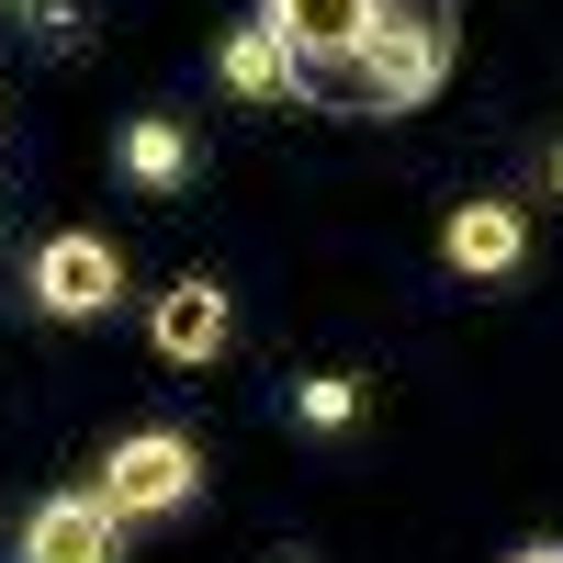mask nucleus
I'll list each match as a JSON object with an SVG mask.
<instances>
[{
	"mask_svg": "<svg viewBox=\"0 0 563 563\" xmlns=\"http://www.w3.org/2000/svg\"><path fill=\"white\" fill-rule=\"evenodd\" d=\"M260 23L294 57V102L339 124L417 113L462 57V0H260Z\"/></svg>",
	"mask_w": 563,
	"mask_h": 563,
	"instance_id": "1",
	"label": "nucleus"
},
{
	"mask_svg": "<svg viewBox=\"0 0 563 563\" xmlns=\"http://www.w3.org/2000/svg\"><path fill=\"white\" fill-rule=\"evenodd\" d=\"M90 496H102L113 519H180V507L203 496V451L180 429H135V440H113V462H102Z\"/></svg>",
	"mask_w": 563,
	"mask_h": 563,
	"instance_id": "2",
	"label": "nucleus"
},
{
	"mask_svg": "<svg viewBox=\"0 0 563 563\" xmlns=\"http://www.w3.org/2000/svg\"><path fill=\"white\" fill-rule=\"evenodd\" d=\"M34 305L57 316V327H102V316L124 305V260H113L102 238H79V225H68V238L34 249Z\"/></svg>",
	"mask_w": 563,
	"mask_h": 563,
	"instance_id": "3",
	"label": "nucleus"
},
{
	"mask_svg": "<svg viewBox=\"0 0 563 563\" xmlns=\"http://www.w3.org/2000/svg\"><path fill=\"white\" fill-rule=\"evenodd\" d=\"M519 260H530V214L519 203H496V192L451 203V225H440V271L451 282H507Z\"/></svg>",
	"mask_w": 563,
	"mask_h": 563,
	"instance_id": "4",
	"label": "nucleus"
},
{
	"mask_svg": "<svg viewBox=\"0 0 563 563\" xmlns=\"http://www.w3.org/2000/svg\"><path fill=\"white\" fill-rule=\"evenodd\" d=\"M23 563H124V519L102 496H45L23 519Z\"/></svg>",
	"mask_w": 563,
	"mask_h": 563,
	"instance_id": "5",
	"label": "nucleus"
},
{
	"mask_svg": "<svg viewBox=\"0 0 563 563\" xmlns=\"http://www.w3.org/2000/svg\"><path fill=\"white\" fill-rule=\"evenodd\" d=\"M147 339H158V361H214L225 350V282H169L158 294V316H147Z\"/></svg>",
	"mask_w": 563,
	"mask_h": 563,
	"instance_id": "6",
	"label": "nucleus"
},
{
	"mask_svg": "<svg viewBox=\"0 0 563 563\" xmlns=\"http://www.w3.org/2000/svg\"><path fill=\"white\" fill-rule=\"evenodd\" d=\"M113 169L135 180V192H180V180H192V135H180V113H135L124 147H113Z\"/></svg>",
	"mask_w": 563,
	"mask_h": 563,
	"instance_id": "7",
	"label": "nucleus"
},
{
	"mask_svg": "<svg viewBox=\"0 0 563 563\" xmlns=\"http://www.w3.org/2000/svg\"><path fill=\"white\" fill-rule=\"evenodd\" d=\"M214 68H225V90H238V102H294V57H282L271 23H238V34L214 45Z\"/></svg>",
	"mask_w": 563,
	"mask_h": 563,
	"instance_id": "8",
	"label": "nucleus"
},
{
	"mask_svg": "<svg viewBox=\"0 0 563 563\" xmlns=\"http://www.w3.org/2000/svg\"><path fill=\"white\" fill-rule=\"evenodd\" d=\"M294 417H305L316 440H339V429H361V384H350V372H305V384H294Z\"/></svg>",
	"mask_w": 563,
	"mask_h": 563,
	"instance_id": "9",
	"label": "nucleus"
},
{
	"mask_svg": "<svg viewBox=\"0 0 563 563\" xmlns=\"http://www.w3.org/2000/svg\"><path fill=\"white\" fill-rule=\"evenodd\" d=\"M79 34H90V12H79V0H34V45H57V57H68Z\"/></svg>",
	"mask_w": 563,
	"mask_h": 563,
	"instance_id": "10",
	"label": "nucleus"
},
{
	"mask_svg": "<svg viewBox=\"0 0 563 563\" xmlns=\"http://www.w3.org/2000/svg\"><path fill=\"white\" fill-rule=\"evenodd\" d=\"M507 563H563V541H519V552H507Z\"/></svg>",
	"mask_w": 563,
	"mask_h": 563,
	"instance_id": "11",
	"label": "nucleus"
},
{
	"mask_svg": "<svg viewBox=\"0 0 563 563\" xmlns=\"http://www.w3.org/2000/svg\"><path fill=\"white\" fill-rule=\"evenodd\" d=\"M552 192H563V147H552Z\"/></svg>",
	"mask_w": 563,
	"mask_h": 563,
	"instance_id": "12",
	"label": "nucleus"
},
{
	"mask_svg": "<svg viewBox=\"0 0 563 563\" xmlns=\"http://www.w3.org/2000/svg\"><path fill=\"white\" fill-rule=\"evenodd\" d=\"M282 563H316V552H282Z\"/></svg>",
	"mask_w": 563,
	"mask_h": 563,
	"instance_id": "13",
	"label": "nucleus"
}]
</instances>
